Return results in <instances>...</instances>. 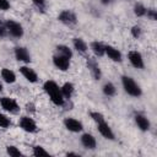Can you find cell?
I'll list each match as a JSON object with an SVG mask.
<instances>
[{"label": "cell", "instance_id": "cell-31", "mask_svg": "<svg viewBox=\"0 0 157 157\" xmlns=\"http://www.w3.org/2000/svg\"><path fill=\"white\" fill-rule=\"evenodd\" d=\"M11 7L10 5V1L9 0H0V10L1 11H6Z\"/></svg>", "mask_w": 157, "mask_h": 157}, {"label": "cell", "instance_id": "cell-32", "mask_svg": "<svg viewBox=\"0 0 157 157\" xmlns=\"http://www.w3.org/2000/svg\"><path fill=\"white\" fill-rule=\"evenodd\" d=\"M6 36H7L6 26H5V23H0V39L1 38H5Z\"/></svg>", "mask_w": 157, "mask_h": 157}, {"label": "cell", "instance_id": "cell-17", "mask_svg": "<svg viewBox=\"0 0 157 157\" xmlns=\"http://www.w3.org/2000/svg\"><path fill=\"white\" fill-rule=\"evenodd\" d=\"M90 48H91L92 53L94 54V56H97V58H102L105 55V44H103L102 42L93 40L90 44Z\"/></svg>", "mask_w": 157, "mask_h": 157}, {"label": "cell", "instance_id": "cell-35", "mask_svg": "<svg viewBox=\"0 0 157 157\" xmlns=\"http://www.w3.org/2000/svg\"><path fill=\"white\" fill-rule=\"evenodd\" d=\"M2 88H4V86H2V82H1V78H0V92L2 91Z\"/></svg>", "mask_w": 157, "mask_h": 157}, {"label": "cell", "instance_id": "cell-3", "mask_svg": "<svg viewBox=\"0 0 157 157\" xmlns=\"http://www.w3.org/2000/svg\"><path fill=\"white\" fill-rule=\"evenodd\" d=\"M6 29H7V34L13 37V38H21L25 34V29L22 27V25L15 20H7L5 22Z\"/></svg>", "mask_w": 157, "mask_h": 157}, {"label": "cell", "instance_id": "cell-29", "mask_svg": "<svg viewBox=\"0 0 157 157\" xmlns=\"http://www.w3.org/2000/svg\"><path fill=\"white\" fill-rule=\"evenodd\" d=\"M146 16H147L151 21H156V20H157V12H156L155 9H147Z\"/></svg>", "mask_w": 157, "mask_h": 157}, {"label": "cell", "instance_id": "cell-13", "mask_svg": "<svg viewBox=\"0 0 157 157\" xmlns=\"http://www.w3.org/2000/svg\"><path fill=\"white\" fill-rule=\"evenodd\" d=\"M13 55H15L16 60H18V61H21L23 64L31 63V54H29L28 49L25 48V47H15Z\"/></svg>", "mask_w": 157, "mask_h": 157}, {"label": "cell", "instance_id": "cell-1", "mask_svg": "<svg viewBox=\"0 0 157 157\" xmlns=\"http://www.w3.org/2000/svg\"><path fill=\"white\" fill-rule=\"evenodd\" d=\"M43 90H44V92L47 93V96L49 97V99L52 101V103L54 105L61 107L65 103V98H64V96L61 93V88L55 81L47 80L43 83Z\"/></svg>", "mask_w": 157, "mask_h": 157}, {"label": "cell", "instance_id": "cell-25", "mask_svg": "<svg viewBox=\"0 0 157 157\" xmlns=\"http://www.w3.org/2000/svg\"><path fill=\"white\" fill-rule=\"evenodd\" d=\"M32 153H33V156H36V157H43V156H50V153L44 148V147H42V146H39V145H37V146H33V148H32Z\"/></svg>", "mask_w": 157, "mask_h": 157}, {"label": "cell", "instance_id": "cell-8", "mask_svg": "<svg viewBox=\"0 0 157 157\" xmlns=\"http://www.w3.org/2000/svg\"><path fill=\"white\" fill-rule=\"evenodd\" d=\"M70 60L71 59H69V58H66L61 54H58V53L55 55H53V64L60 71H67L70 69V65H71Z\"/></svg>", "mask_w": 157, "mask_h": 157}, {"label": "cell", "instance_id": "cell-19", "mask_svg": "<svg viewBox=\"0 0 157 157\" xmlns=\"http://www.w3.org/2000/svg\"><path fill=\"white\" fill-rule=\"evenodd\" d=\"M72 45H74V49H76V50H77L78 53H81V54H85V53H87V50H88L87 43H86L82 38H78V37H76V38L72 39Z\"/></svg>", "mask_w": 157, "mask_h": 157}, {"label": "cell", "instance_id": "cell-21", "mask_svg": "<svg viewBox=\"0 0 157 157\" xmlns=\"http://www.w3.org/2000/svg\"><path fill=\"white\" fill-rule=\"evenodd\" d=\"M102 91L107 97H113L117 93V87L113 82H105L102 87Z\"/></svg>", "mask_w": 157, "mask_h": 157}, {"label": "cell", "instance_id": "cell-15", "mask_svg": "<svg viewBox=\"0 0 157 157\" xmlns=\"http://www.w3.org/2000/svg\"><path fill=\"white\" fill-rule=\"evenodd\" d=\"M20 72H21V75H22L28 82H31V83L38 82V75H37V72H36L32 67H29V66H27V65H22V66H20Z\"/></svg>", "mask_w": 157, "mask_h": 157}, {"label": "cell", "instance_id": "cell-28", "mask_svg": "<svg viewBox=\"0 0 157 157\" xmlns=\"http://www.w3.org/2000/svg\"><path fill=\"white\" fill-rule=\"evenodd\" d=\"M130 34L134 37V38H140L141 37V34H142V29H141V27L140 26H132L131 27V29H130Z\"/></svg>", "mask_w": 157, "mask_h": 157}, {"label": "cell", "instance_id": "cell-12", "mask_svg": "<svg viewBox=\"0 0 157 157\" xmlns=\"http://www.w3.org/2000/svg\"><path fill=\"white\" fill-rule=\"evenodd\" d=\"M97 130H98V132H99L104 139L110 140V141L115 140L114 131L112 130V128L109 126V124H108L105 120L102 121V123H98V124H97Z\"/></svg>", "mask_w": 157, "mask_h": 157}, {"label": "cell", "instance_id": "cell-7", "mask_svg": "<svg viewBox=\"0 0 157 157\" xmlns=\"http://www.w3.org/2000/svg\"><path fill=\"white\" fill-rule=\"evenodd\" d=\"M128 59H129V63L135 69H144L145 67L144 56H142V54L139 50H130L128 53Z\"/></svg>", "mask_w": 157, "mask_h": 157}, {"label": "cell", "instance_id": "cell-30", "mask_svg": "<svg viewBox=\"0 0 157 157\" xmlns=\"http://www.w3.org/2000/svg\"><path fill=\"white\" fill-rule=\"evenodd\" d=\"M32 2L34 4V6L37 9H39L40 11H44V9H45V0H32Z\"/></svg>", "mask_w": 157, "mask_h": 157}, {"label": "cell", "instance_id": "cell-20", "mask_svg": "<svg viewBox=\"0 0 157 157\" xmlns=\"http://www.w3.org/2000/svg\"><path fill=\"white\" fill-rule=\"evenodd\" d=\"M60 88H61V93L65 99H70L75 92V86L71 82H65L63 86H60Z\"/></svg>", "mask_w": 157, "mask_h": 157}, {"label": "cell", "instance_id": "cell-18", "mask_svg": "<svg viewBox=\"0 0 157 157\" xmlns=\"http://www.w3.org/2000/svg\"><path fill=\"white\" fill-rule=\"evenodd\" d=\"M0 77H1V80H2L4 82H6V83H15L16 80H17L16 74H15L12 70L7 69V67H2V69H1V71H0Z\"/></svg>", "mask_w": 157, "mask_h": 157}, {"label": "cell", "instance_id": "cell-24", "mask_svg": "<svg viewBox=\"0 0 157 157\" xmlns=\"http://www.w3.org/2000/svg\"><path fill=\"white\" fill-rule=\"evenodd\" d=\"M6 153L11 157H20V156H23V153L20 151L18 147L13 146V145H7L6 146Z\"/></svg>", "mask_w": 157, "mask_h": 157}, {"label": "cell", "instance_id": "cell-23", "mask_svg": "<svg viewBox=\"0 0 157 157\" xmlns=\"http://www.w3.org/2000/svg\"><path fill=\"white\" fill-rule=\"evenodd\" d=\"M146 12H147V7L141 4V2H136L134 5V15L137 16V17H144L146 16Z\"/></svg>", "mask_w": 157, "mask_h": 157}, {"label": "cell", "instance_id": "cell-6", "mask_svg": "<svg viewBox=\"0 0 157 157\" xmlns=\"http://www.w3.org/2000/svg\"><path fill=\"white\" fill-rule=\"evenodd\" d=\"M18 126L23 131L29 132V134H34L38 131V126H37V123L34 121V119L31 117H27V115H23L18 119Z\"/></svg>", "mask_w": 157, "mask_h": 157}, {"label": "cell", "instance_id": "cell-33", "mask_svg": "<svg viewBox=\"0 0 157 157\" xmlns=\"http://www.w3.org/2000/svg\"><path fill=\"white\" fill-rule=\"evenodd\" d=\"M99 2H101L102 5H110V4L114 2V0H99Z\"/></svg>", "mask_w": 157, "mask_h": 157}, {"label": "cell", "instance_id": "cell-4", "mask_svg": "<svg viewBox=\"0 0 157 157\" xmlns=\"http://www.w3.org/2000/svg\"><path fill=\"white\" fill-rule=\"evenodd\" d=\"M0 105L5 112H7L10 114H17L20 112V104L17 103L16 99H13L11 97H1Z\"/></svg>", "mask_w": 157, "mask_h": 157}, {"label": "cell", "instance_id": "cell-9", "mask_svg": "<svg viewBox=\"0 0 157 157\" xmlns=\"http://www.w3.org/2000/svg\"><path fill=\"white\" fill-rule=\"evenodd\" d=\"M64 126L66 128V130L71 131V132H81L83 130V124L82 121H80L78 119H75L72 117H67L64 119L63 121Z\"/></svg>", "mask_w": 157, "mask_h": 157}, {"label": "cell", "instance_id": "cell-26", "mask_svg": "<svg viewBox=\"0 0 157 157\" xmlns=\"http://www.w3.org/2000/svg\"><path fill=\"white\" fill-rule=\"evenodd\" d=\"M10 125H11V119L6 114L0 113V128L1 129H7V128H10Z\"/></svg>", "mask_w": 157, "mask_h": 157}, {"label": "cell", "instance_id": "cell-10", "mask_svg": "<svg viewBox=\"0 0 157 157\" xmlns=\"http://www.w3.org/2000/svg\"><path fill=\"white\" fill-rule=\"evenodd\" d=\"M86 65H87V69L91 74V76L94 78V80H99L102 77V70L98 65V61L93 58H88L87 61H86Z\"/></svg>", "mask_w": 157, "mask_h": 157}, {"label": "cell", "instance_id": "cell-27", "mask_svg": "<svg viewBox=\"0 0 157 157\" xmlns=\"http://www.w3.org/2000/svg\"><path fill=\"white\" fill-rule=\"evenodd\" d=\"M90 117H91V119H92L96 124L102 123V121H104V120H105V119H104V115H103L102 113H99V112H96V110L90 112Z\"/></svg>", "mask_w": 157, "mask_h": 157}, {"label": "cell", "instance_id": "cell-2", "mask_svg": "<svg viewBox=\"0 0 157 157\" xmlns=\"http://www.w3.org/2000/svg\"><path fill=\"white\" fill-rule=\"evenodd\" d=\"M121 86H123L124 91L131 97L137 98V97H141V94H142V88L131 76L123 75L121 76Z\"/></svg>", "mask_w": 157, "mask_h": 157}, {"label": "cell", "instance_id": "cell-34", "mask_svg": "<svg viewBox=\"0 0 157 157\" xmlns=\"http://www.w3.org/2000/svg\"><path fill=\"white\" fill-rule=\"evenodd\" d=\"M66 156H78V153H76V152H67Z\"/></svg>", "mask_w": 157, "mask_h": 157}, {"label": "cell", "instance_id": "cell-5", "mask_svg": "<svg viewBox=\"0 0 157 157\" xmlns=\"http://www.w3.org/2000/svg\"><path fill=\"white\" fill-rule=\"evenodd\" d=\"M58 21L65 26H74L77 23V16L72 10H61L58 15Z\"/></svg>", "mask_w": 157, "mask_h": 157}, {"label": "cell", "instance_id": "cell-22", "mask_svg": "<svg viewBox=\"0 0 157 157\" xmlns=\"http://www.w3.org/2000/svg\"><path fill=\"white\" fill-rule=\"evenodd\" d=\"M56 53L58 54H61V55H64V56H66V58H69V59H71L72 58V50L67 47V45H65V44H59V45H56Z\"/></svg>", "mask_w": 157, "mask_h": 157}, {"label": "cell", "instance_id": "cell-11", "mask_svg": "<svg viewBox=\"0 0 157 157\" xmlns=\"http://www.w3.org/2000/svg\"><path fill=\"white\" fill-rule=\"evenodd\" d=\"M134 121H135L137 129L141 130V131H148L150 128H151V123H150L148 118L142 113H135Z\"/></svg>", "mask_w": 157, "mask_h": 157}, {"label": "cell", "instance_id": "cell-14", "mask_svg": "<svg viewBox=\"0 0 157 157\" xmlns=\"http://www.w3.org/2000/svg\"><path fill=\"white\" fill-rule=\"evenodd\" d=\"M105 55L114 63H121L123 61V54L121 52L115 48L114 45L110 44H105Z\"/></svg>", "mask_w": 157, "mask_h": 157}, {"label": "cell", "instance_id": "cell-16", "mask_svg": "<svg viewBox=\"0 0 157 157\" xmlns=\"http://www.w3.org/2000/svg\"><path fill=\"white\" fill-rule=\"evenodd\" d=\"M80 142L87 150H94L97 147V140H96V137L92 134H88V132H85V134L81 135Z\"/></svg>", "mask_w": 157, "mask_h": 157}]
</instances>
